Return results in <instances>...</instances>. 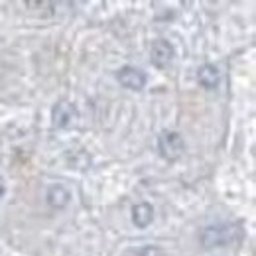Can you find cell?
Returning a JSON list of instances; mask_svg holds the SVG:
<instances>
[{
  "label": "cell",
  "instance_id": "6da1fadb",
  "mask_svg": "<svg viewBox=\"0 0 256 256\" xmlns=\"http://www.w3.org/2000/svg\"><path fill=\"white\" fill-rule=\"evenodd\" d=\"M240 236V228L230 223H217L209 224L201 232V244L205 248H223L232 244Z\"/></svg>",
  "mask_w": 256,
  "mask_h": 256
},
{
  "label": "cell",
  "instance_id": "7a4b0ae2",
  "mask_svg": "<svg viewBox=\"0 0 256 256\" xmlns=\"http://www.w3.org/2000/svg\"><path fill=\"white\" fill-rule=\"evenodd\" d=\"M158 150L166 160L174 162L180 160L186 152V142L182 138L180 132L176 130H164L160 136H158Z\"/></svg>",
  "mask_w": 256,
  "mask_h": 256
},
{
  "label": "cell",
  "instance_id": "3957f363",
  "mask_svg": "<svg viewBox=\"0 0 256 256\" xmlns=\"http://www.w3.org/2000/svg\"><path fill=\"white\" fill-rule=\"evenodd\" d=\"M77 120H79V110L69 100H60L52 110V122L56 128H69Z\"/></svg>",
  "mask_w": 256,
  "mask_h": 256
},
{
  "label": "cell",
  "instance_id": "277c9868",
  "mask_svg": "<svg viewBox=\"0 0 256 256\" xmlns=\"http://www.w3.org/2000/svg\"><path fill=\"white\" fill-rule=\"evenodd\" d=\"M116 77H118V83L124 89H130V91H142L146 87V83H148L146 73L142 69H138V67H132V65H124L116 73Z\"/></svg>",
  "mask_w": 256,
  "mask_h": 256
},
{
  "label": "cell",
  "instance_id": "5b68a950",
  "mask_svg": "<svg viewBox=\"0 0 256 256\" xmlns=\"http://www.w3.org/2000/svg\"><path fill=\"white\" fill-rule=\"evenodd\" d=\"M174 56H176V50H174V46L168 40H156L152 44V48H150V60H152V64L156 65V67H160V69L172 64Z\"/></svg>",
  "mask_w": 256,
  "mask_h": 256
},
{
  "label": "cell",
  "instance_id": "8992f818",
  "mask_svg": "<svg viewBox=\"0 0 256 256\" xmlns=\"http://www.w3.org/2000/svg\"><path fill=\"white\" fill-rule=\"evenodd\" d=\"M46 201H48V205L52 207V209H65L67 205H69V201H71V193L69 190L62 186V184H56V186H52L48 193H46Z\"/></svg>",
  "mask_w": 256,
  "mask_h": 256
},
{
  "label": "cell",
  "instance_id": "52a82bcc",
  "mask_svg": "<svg viewBox=\"0 0 256 256\" xmlns=\"http://www.w3.org/2000/svg\"><path fill=\"white\" fill-rule=\"evenodd\" d=\"M154 221V207L150 203H138L132 207V223L138 228H146Z\"/></svg>",
  "mask_w": 256,
  "mask_h": 256
},
{
  "label": "cell",
  "instance_id": "ba28073f",
  "mask_svg": "<svg viewBox=\"0 0 256 256\" xmlns=\"http://www.w3.org/2000/svg\"><path fill=\"white\" fill-rule=\"evenodd\" d=\"M219 69L215 65L205 64L197 69V81L203 89H215L219 85Z\"/></svg>",
  "mask_w": 256,
  "mask_h": 256
},
{
  "label": "cell",
  "instance_id": "9c48e42d",
  "mask_svg": "<svg viewBox=\"0 0 256 256\" xmlns=\"http://www.w3.org/2000/svg\"><path fill=\"white\" fill-rule=\"evenodd\" d=\"M136 256H166V254H164V250L158 248V246H144V248L138 250Z\"/></svg>",
  "mask_w": 256,
  "mask_h": 256
},
{
  "label": "cell",
  "instance_id": "30bf717a",
  "mask_svg": "<svg viewBox=\"0 0 256 256\" xmlns=\"http://www.w3.org/2000/svg\"><path fill=\"white\" fill-rule=\"evenodd\" d=\"M4 193H6V188H4V182L0 180V199L4 197Z\"/></svg>",
  "mask_w": 256,
  "mask_h": 256
}]
</instances>
